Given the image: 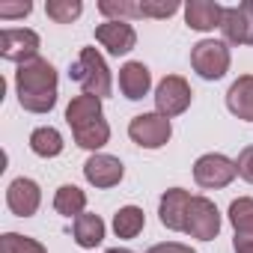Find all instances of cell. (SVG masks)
Wrapping results in <instances>:
<instances>
[{"label": "cell", "mask_w": 253, "mask_h": 253, "mask_svg": "<svg viewBox=\"0 0 253 253\" xmlns=\"http://www.w3.org/2000/svg\"><path fill=\"white\" fill-rule=\"evenodd\" d=\"M15 89H18V101H21L24 110L48 113L57 104V69L48 60L36 57L24 66H18Z\"/></svg>", "instance_id": "cell-1"}, {"label": "cell", "mask_w": 253, "mask_h": 253, "mask_svg": "<svg viewBox=\"0 0 253 253\" xmlns=\"http://www.w3.org/2000/svg\"><path fill=\"white\" fill-rule=\"evenodd\" d=\"M173 12H179L176 0H143L140 3V18H170Z\"/></svg>", "instance_id": "cell-27"}, {"label": "cell", "mask_w": 253, "mask_h": 253, "mask_svg": "<svg viewBox=\"0 0 253 253\" xmlns=\"http://www.w3.org/2000/svg\"><path fill=\"white\" fill-rule=\"evenodd\" d=\"M191 98H194V92H191L188 81L179 78V75H167V78L158 84V89H155V107H158V113L167 116V119L185 113V110L191 107Z\"/></svg>", "instance_id": "cell-6"}, {"label": "cell", "mask_w": 253, "mask_h": 253, "mask_svg": "<svg viewBox=\"0 0 253 253\" xmlns=\"http://www.w3.org/2000/svg\"><path fill=\"white\" fill-rule=\"evenodd\" d=\"M95 42L101 48H107V54L119 57V54H128L137 45V33L128 21H104L95 27Z\"/></svg>", "instance_id": "cell-11"}, {"label": "cell", "mask_w": 253, "mask_h": 253, "mask_svg": "<svg viewBox=\"0 0 253 253\" xmlns=\"http://www.w3.org/2000/svg\"><path fill=\"white\" fill-rule=\"evenodd\" d=\"M30 149L39 155V158H57L63 152V134L51 125H42L30 134Z\"/></svg>", "instance_id": "cell-21"}, {"label": "cell", "mask_w": 253, "mask_h": 253, "mask_svg": "<svg viewBox=\"0 0 253 253\" xmlns=\"http://www.w3.org/2000/svg\"><path fill=\"white\" fill-rule=\"evenodd\" d=\"M229 223L235 226V238L253 241V197H238L229 206Z\"/></svg>", "instance_id": "cell-20"}, {"label": "cell", "mask_w": 253, "mask_h": 253, "mask_svg": "<svg viewBox=\"0 0 253 253\" xmlns=\"http://www.w3.org/2000/svg\"><path fill=\"white\" fill-rule=\"evenodd\" d=\"M45 12L51 21L57 24H72L81 12H84V3L81 0H48L45 3Z\"/></svg>", "instance_id": "cell-24"}, {"label": "cell", "mask_w": 253, "mask_h": 253, "mask_svg": "<svg viewBox=\"0 0 253 253\" xmlns=\"http://www.w3.org/2000/svg\"><path fill=\"white\" fill-rule=\"evenodd\" d=\"M104 253H134V250H128V247H110V250H104Z\"/></svg>", "instance_id": "cell-33"}, {"label": "cell", "mask_w": 253, "mask_h": 253, "mask_svg": "<svg viewBox=\"0 0 253 253\" xmlns=\"http://www.w3.org/2000/svg\"><path fill=\"white\" fill-rule=\"evenodd\" d=\"M36 51H39V36L27 27H6L0 33V54H3V60L24 66L36 60Z\"/></svg>", "instance_id": "cell-8"}, {"label": "cell", "mask_w": 253, "mask_h": 253, "mask_svg": "<svg viewBox=\"0 0 253 253\" xmlns=\"http://www.w3.org/2000/svg\"><path fill=\"white\" fill-rule=\"evenodd\" d=\"M122 176H125L122 161L113 158V155H104V152L89 155L86 164H84V179L95 188H113V185L122 182Z\"/></svg>", "instance_id": "cell-9"}, {"label": "cell", "mask_w": 253, "mask_h": 253, "mask_svg": "<svg viewBox=\"0 0 253 253\" xmlns=\"http://www.w3.org/2000/svg\"><path fill=\"white\" fill-rule=\"evenodd\" d=\"M146 253H197V250L188 244H179V241H164V244H152Z\"/></svg>", "instance_id": "cell-30"}, {"label": "cell", "mask_w": 253, "mask_h": 253, "mask_svg": "<svg viewBox=\"0 0 253 253\" xmlns=\"http://www.w3.org/2000/svg\"><path fill=\"white\" fill-rule=\"evenodd\" d=\"M75 134V143L81 146V149H101L107 140H110V125L104 122V119H95V122H89V125H84V128H75L72 131Z\"/></svg>", "instance_id": "cell-22"}, {"label": "cell", "mask_w": 253, "mask_h": 253, "mask_svg": "<svg viewBox=\"0 0 253 253\" xmlns=\"http://www.w3.org/2000/svg\"><path fill=\"white\" fill-rule=\"evenodd\" d=\"M223 9L226 6L214 3V0H191V3L185 6V24L191 30H200V33L214 30L223 21Z\"/></svg>", "instance_id": "cell-14"}, {"label": "cell", "mask_w": 253, "mask_h": 253, "mask_svg": "<svg viewBox=\"0 0 253 253\" xmlns=\"http://www.w3.org/2000/svg\"><path fill=\"white\" fill-rule=\"evenodd\" d=\"M235 253H253V241L250 238H235Z\"/></svg>", "instance_id": "cell-32"}, {"label": "cell", "mask_w": 253, "mask_h": 253, "mask_svg": "<svg viewBox=\"0 0 253 253\" xmlns=\"http://www.w3.org/2000/svg\"><path fill=\"white\" fill-rule=\"evenodd\" d=\"M0 253H48L36 238L18 235V232H6L0 238Z\"/></svg>", "instance_id": "cell-26"}, {"label": "cell", "mask_w": 253, "mask_h": 253, "mask_svg": "<svg viewBox=\"0 0 253 253\" xmlns=\"http://www.w3.org/2000/svg\"><path fill=\"white\" fill-rule=\"evenodd\" d=\"M235 176H238L235 161H229V158H226V155H220V152L200 155V158H197V164H194V182H197L200 188H209V191L226 188Z\"/></svg>", "instance_id": "cell-5"}, {"label": "cell", "mask_w": 253, "mask_h": 253, "mask_svg": "<svg viewBox=\"0 0 253 253\" xmlns=\"http://www.w3.org/2000/svg\"><path fill=\"white\" fill-rule=\"evenodd\" d=\"M185 232L200 241H211L220 232V211L209 197H194L188 209V226Z\"/></svg>", "instance_id": "cell-7"}, {"label": "cell", "mask_w": 253, "mask_h": 253, "mask_svg": "<svg viewBox=\"0 0 253 253\" xmlns=\"http://www.w3.org/2000/svg\"><path fill=\"white\" fill-rule=\"evenodd\" d=\"M220 33L232 45H247V24H244V15H241V6H226L223 9Z\"/></svg>", "instance_id": "cell-23"}, {"label": "cell", "mask_w": 253, "mask_h": 253, "mask_svg": "<svg viewBox=\"0 0 253 253\" xmlns=\"http://www.w3.org/2000/svg\"><path fill=\"white\" fill-rule=\"evenodd\" d=\"M149 86H152V75L143 63L131 60L119 69V89L128 101H140L143 95H149Z\"/></svg>", "instance_id": "cell-13"}, {"label": "cell", "mask_w": 253, "mask_h": 253, "mask_svg": "<svg viewBox=\"0 0 253 253\" xmlns=\"http://www.w3.org/2000/svg\"><path fill=\"white\" fill-rule=\"evenodd\" d=\"M235 167H238V176H241L244 182H250V185H253V146H244V149L238 152Z\"/></svg>", "instance_id": "cell-28"}, {"label": "cell", "mask_w": 253, "mask_h": 253, "mask_svg": "<svg viewBox=\"0 0 253 253\" xmlns=\"http://www.w3.org/2000/svg\"><path fill=\"white\" fill-rule=\"evenodd\" d=\"M101 119V98L98 95H75L66 107V122L72 125V131L75 128H84V125Z\"/></svg>", "instance_id": "cell-16"}, {"label": "cell", "mask_w": 253, "mask_h": 253, "mask_svg": "<svg viewBox=\"0 0 253 253\" xmlns=\"http://www.w3.org/2000/svg\"><path fill=\"white\" fill-rule=\"evenodd\" d=\"M54 209L63 217H81L86 209V194L78 185H60L54 194Z\"/></svg>", "instance_id": "cell-18"}, {"label": "cell", "mask_w": 253, "mask_h": 253, "mask_svg": "<svg viewBox=\"0 0 253 253\" xmlns=\"http://www.w3.org/2000/svg\"><path fill=\"white\" fill-rule=\"evenodd\" d=\"M39 203H42V191H39V185L33 179L21 176L6 188V206L18 217H33L39 211Z\"/></svg>", "instance_id": "cell-12"}, {"label": "cell", "mask_w": 253, "mask_h": 253, "mask_svg": "<svg viewBox=\"0 0 253 253\" xmlns=\"http://www.w3.org/2000/svg\"><path fill=\"white\" fill-rule=\"evenodd\" d=\"M170 134H173V125L161 113H140V116H134L128 122V137L137 146H143V149H161V146H167Z\"/></svg>", "instance_id": "cell-4"}, {"label": "cell", "mask_w": 253, "mask_h": 253, "mask_svg": "<svg viewBox=\"0 0 253 253\" xmlns=\"http://www.w3.org/2000/svg\"><path fill=\"white\" fill-rule=\"evenodd\" d=\"M98 12L107 21H128V18H140V3H128V0H101Z\"/></svg>", "instance_id": "cell-25"}, {"label": "cell", "mask_w": 253, "mask_h": 253, "mask_svg": "<svg viewBox=\"0 0 253 253\" xmlns=\"http://www.w3.org/2000/svg\"><path fill=\"white\" fill-rule=\"evenodd\" d=\"M143 226H146V214L137 206H122L113 214V232L119 238H137L143 232Z\"/></svg>", "instance_id": "cell-19"}, {"label": "cell", "mask_w": 253, "mask_h": 253, "mask_svg": "<svg viewBox=\"0 0 253 253\" xmlns=\"http://www.w3.org/2000/svg\"><path fill=\"white\" fill-rule=\"evenodd\" d=\"M191 66L203 81H220L229 69V48L217 39H200L191 48Z\"/></svg>", "instance_id": "cell-3"}, {"label": "cell", "mask_w": 253, "mask_h": 253, "mask_svg": "<svg viewBox=\"0 0 253 253\" xmlns=\"http://www.w3.org/2000/svg\"><path fill=\"white\" fill-rule=\"evenodd\" d=\"M226 107L232 116L244 119V122H253V75H241L229 92H226Z\"/></svg>", "instance_id": "cell-15"}, {"label": "cell", "mask_w": 253, "mask_h": 253, "mask_svg": "<svg viewBox=\"0 0 253 253\" xmlns=\"http://www.w3.org/2000/svg\"><path fill=\"white\" fill-rule=\"evenodd\" d=\"M30 9H33V3H0V18H24V15H30Z\"/></svg>", "instance_id": "cell-29"}, {"label": "cell", "mask_w": 253, "mask_h": 253, "mask_svg": "<svg viewBox=\"0 0 253 253\" xmlns=\"http://www.w3.org/2000/svg\"><path fill=\"white\" fill-rule=\"evenodd\" d=\"M191 194L185 188H170L161 194V206H158V214H161V223L173 232H185L188 226V209H191Z\"/></svg>", "instance_id": "cell-10"}, {"label": "cell", "mask_w": 253, "mask_h": 253, "mask_svg": "<svg viewBox=\"0 0 253 253\" xmlns=\"http://www.w3.org/2000/svg\"><path fill=\"white\" fill-rule=\"evenodd\" d=\"M69 75H72V81L81 84V89H84L86 95H98V98H104V95H110V89H113L110 69H107L104 57H101L95 48H81L78 63L72 66Z\"/></svg>", "instance_id": "cell-2"}, {"label": "cell", "mask_w": 253, "mask_h": 253, "mask_svg": "<svg viewBox=\"0 0 253 253\" xmlns=\"http://www.w3.org/2000/svg\"><path fill=\"white\" fill-rule=\"evenodd\" d=\"M72 235H75L78 247L92 250V247H98L101 238H104V220H101L98 214H86V211H84L81 217H75V223H72Z\"/></svg>", "instance_id": "cell-17"}, {"label": "cell", "mask_w": 253, "mask_h": 253, "mask_svg": "<svg viewBox=\"0 0 253 253\" xmlns=\"http://www.w3.org/2000/svg\"><path fill=\"white\" fill-rule=\"evenodd\" d=\"M241 6V15H244V24H247V45H253V0H244Z\"/></svg>", "instance_id": "cell-31"}]
</instances>
